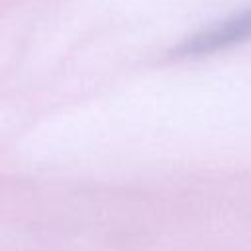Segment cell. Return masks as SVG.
I'll return each instance as SVG.
<instances>
[{"instance_id": "cell-1", "label": "cell", "mask_w": 251, "mask_h": 251, "mask_svg": "<svg viewBox=\"0 0 251 251\" xmlns=\"http://www.w3.org/2000/svg\"><path fill=\"white\" fill-rule=\"evenodd\" d=\"M251 37V10H245L229 20H224L210 29L186 39L176 53L180 57H198V55H208L218 49H226L233 43L245 41Z\"/></svg>"}]
</instances>
